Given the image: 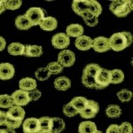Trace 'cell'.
<instances>
[{
    "instance_id": "obj_41",
    "label": "cell",
    "mask_w": 133,
    "mask_h": 133,
    "mask_svg": "<svg viewBox=\"0 0 133 133\" xmlns=\"http://www.w3.org/2000/svg\"><path fill=\"white\" fill-rule=\"evenodd\" d=\"M6 46V41L4 37H2V36H0V51H4L5 50Z\"/></svg>"
},
{
    "instance_id": "obj_14",
    "label": "cell",
    "mask_w": 133,
    "mask_h": 133,
    "mask_svg": "<svg viewBox=\"0 0 133 133\" xmlns=\"http://www.w3.org/2000/svg\"><path fill=\"white\" fill-rule=\"evenodd\" d=\"M76 47L80 51H88L91 49L92 38L87 36H81L77 37L75 42Z\"/></svg>"
},
{
    "instance_id": "obj_33",
    "label": "cell",
    "mask_w": 133,
    "mask_h": 133,
    "mask_svg": "<svg viewBox=\"0 0 133 133\" xmlns=\"http://www.w3.org/2000/svg\"><path fill=\"white\" fill-rule=\"evenodd\" d=\"M46 68L51 75H58L63 71V68L58 62H51L47 65Z\"/></svg>"
},
{
    "instance_id": "obj_9",
    "label": "cell",
    "mask_w": 133,
    "mask_h": 133,
    "mask_svg": "<svg viewBox=\"0 0 133 133\" xmlns=\"http://www.w3.org/2000/svg\"><path fill=\"white\" fill-rule=\"evenodd\" d=\"M51 44L54 48L66 50V48L70 44V38L65 33L55 34L51 38Z\"/></svg>"
},
{
    "instance_id": "obj_44",
    "label": "cell",
    "mask_w": 133,
    "mask_h": 133,
    "mask_svg": "<svg viewBox=\"0 0 133 133\" xmlns=\"http://www.w3.org/2000/svg\"><path fill=\"white\" fill-rule=\"evenodd\" d=\"M40 133H53V132H51V131H41Z\"/></svg>"
},
{
    "instance_id": "obj_45",
    "label": "cell",
    "mask_w": 133,
    "mask_h": 133,
    "mask_svg": "<svg viewBox=\"0 0 133 133\" xmlns=\"http://www.w3.org/2000/svg\"><path fill=\"white\" fill-rule=\"evenodd\" d=\"M95 133H102L101 131H99V130H97V131H96Z\"/></svg>"
},
{
    "instance_id": "obj_16",
    "label": "cell",
    "mask_w": 133,
    "mask_h": 133,
    "mask_svg": "<svg viewBox=\"0 0 133 133\" xmlns=\"http://www.w3.org/2000/svg\"><path fill=\"white\" fill-rule=\"evenodd\" d=\"M36 86H37V83H36L35 79L31 78V77H25V78H22L19 82L20 90L27 92L36 89Z\"/></svg>"
},
{
    "instance_id": "obj_34",
    "label": "cell",
    "mask_w": 133,
    "mask_h": 133,
    "mask_svg": "<svg viewBox=\"0 0 133 133\" xmlns=\"http://www.w3.org/2000/svg\"><path fill=\"white\" fill-rule=\"evenodd\" d=\"M63 114L68 117H74L76 115H78V112L73 107L70 105V103H68V104L64 105L63 106Z\"/></svg>"
},
{
    "instance_id": "obj_43",
    "label": "cell",
    "mask_w": 133,
    "mask_h": 133,
    "mask_svg": "<svg viewBox=\"0 0 133 133\" xmlns=\"http://www.w3.org/2000/svg\"><path fill=\"white\" fill-rule=\"evenodd\" d=\"M5 4H4V0H0V14L5 12Z\"/></svg>"
},
{
    "instance_id": "obj_32",
    "label": "cell",
    "mask_w": 133,
    "mask_h": 133,
    "mask_svg": "<svg viewBox=\"0 0 133 133\" xmlns=\"http://www.w3.org/2000/svg\"><path fill=\"white\" fill-rule=\"evenodd\" d=\"M35 76L36 78L39 81H45L49 77L51 76V74L49 73V71L47 70L46 66L45 68H40L35 72Z\"/></svg>"
},
{
    "instance_id": "obj_12",
    "label": "cell",
    "mask_w": 133,
    "mask_h": 133,
    "mask_svg": "<svg viewBox=\"0 0 133 133\" xmlns=\"http://www.w3.org/2000/svg\"><path fill=\"white\" fill-rule=\"evenodd\" d=\"M25 110L21 107L12 106L10 108H8V111L6 112V116L10 119L17 120V121H23L25 117Z\"/></svg>"
},
{
    "instance_id": "obj_21",
    "label": "cell",
    "mask_w": 133,
    "mask_h": 133,
    "mask_svg": "<svg viewBox=\"0 0 133 133\" xmlns=\"http://www.w3.org/2000/svg\"><path fill=\"white\" fill-rule=\"evenodd\" d=\"M88 100L89 99H87L84 97H76L73 98L69 103L73 108L78 112V114H80L85 108V107L87 106Z\"/></svg>"
},
{
    "instance_id": "obj_26",
    "label": "cell",
    "mask_w": 133,
    "mask_h": 133,
    "mask_svg": "<svg viewBox=\"0 0 133 133\" xmlns=\"http://www.w3.org/2000/svg\"><path fill=\"white\" fill-rule=\"evenodd\" d=\"M106 115L110 118H118L122 115V109L118 105H109L106 109Z\"/></svg>"
},
{
    "instance_id": "obj_28",
    "label": "cell",
    "mask_w": 133,
    "mask_h": 133,
    "mask_svg": "<svg viewBox=\"0 0 133 133\" xmlns=\"http://www.w3.org/2000/svg\"><path fill=\"white\" fill-rule=\"evenodd\" d=\"M38 120H39L40 130H41V131H51V117L43 116L41 118H39Z\"/></svg>"
},
{
    "instance_id": "obj_5",
    "label": "cell",
    "mask_w": 133,
    "mask_h": 133,
    "mask_svg": "<svg viewBox=\"0 0 133 133\" xmlns=\"http://www.w3.org/2000/svg\"><path fill=\"white\" fill-rule=\"evenodd\" d=\"M57 62L62 68H69L76 62V55L70 50H62L58 55Z\"/></svg>"
},
{
    "instance_id": "obj_3",
    "label": "cell",
    "mask_w": 133,
    "mask_h": 133,
    "mask_svg": "<svg viewBox=\"0 0 133 133\" xmlns=\"http://www.w3.org/2000/svg\"><path fill=\"white\" fill-rule=\"evenodd\" d=\"M94 81H95L96 90H103L107 88L111 82L110 70L100 68L95 75Z\"/></svg>"
},
{
    "instance_id": "obj_10",
    "label": "cell",
    "mask_w": 133,
    "mask_h": 133,
    "mask_svg": "<svg viewBox=\"0 0 133 133\" xmlns=\"http://www.w3.org/2000/svg\"><path fill=\"white\" fill-rule=\"evenodd\" d=\"M91 48L97 52H105L110 50L109 46L108 38L105 36H98V37L92 39Z\"/></svg>"
},
{
    "instance_id": "obj_23",
    "label": "cell",
    "mask_w": 133,
    "mask_h": 133,
    "mask_svg": "<svg viewBox=\"0 0 133 133\" xmlns=\"http://www.w3.org/2000/svg\"><path fill=\"white\" fill-rule=\"evenodd\" d=\"M66 124L65 122L59 117L51 118V131L53 133H61L65 130Z\"/></svg>"
},
{
    "instance_id": "obj_4",
    "label": "cell",
    "mask_w": 133,
    "mask_h": 133,
    "mask_svg": "<svg viewBox=\"0 0 133 133\" xmlns=\"http://www.w3.org/2000/svg\"><path fill=\"white\" fill-rule=\"evenodd\" d=\"M25 16L29 19L33 27V26L39 25L40 22L45 18V12L40 7H31L27 11Z\"/></svg>"
},
{
    "instance_id": "obj_38",
    "label": "cell",
    "mask_w": 133,
    "mask_h": 133,
    "mask_svg": "<svg viewBox=\"0 0 133 133\" xmlns=\"http://www.w3.org/2000/svg\"><path fill=\"white\" fill-rule=\"evenodd\" d=\"M83 21H84L85 24L87 26H89V27H95L98 23V19L97 17H91V18H90V19L83 20Z\"/></svg>"
},
{
    "instance_id": "obj_20",
    "label": "cell",
    "mask_w": 133,
    "mask_h": 133,
    "mask_svg": "<svg viewBox=\"0 0 133 133\" xmlns=\"http://www.w3.org/2000/svg\"><path fill=\"white\" fill-rule=\"evenodd\" d=\"M8 53L12 56H22L24 55L25 45L21 43H12L7 47Z\"/></svg>"
},
{
    "instance_id": "obj_19",
    "label": "cell",
    "mask_w": 133,
    "mask_h": 133,
    "mask_svg": "<svg viewBox=\"0 0 133 133\" xmlns=\"http://www.w3.org/2000/svg\"><path fill=\"white\" fill-rule=\"evenodd\" d=\"M43 54V48L40 45H25V51H24V55L27 57H31V58H36L40 57Z\"/></svg>"
},
{
    "instance_id": "obj_13",
    "label": "cell",
    "mask_w": 133,
    "mask_h": 133,
    "mask_svg": "<svg viewBox=\"0 0 133 133\" xmlns=\"http://www.w3.org/2000/svg\"><path fill=\"white\" fill-rule=\"evenodd\" d=\"M90 0H74L72 3V9L77 15L81 16L83 12L89 11Z\"/></svg>"
},
{
    "instance_id": "obj_31",
    "label": "cell",
    "mask_w": 133,
    "mask_h": 133,
    "mask_svg": "<svg viewBox=\"0 0 133 133\" xmlns=\"http://www.w3.org/2000/svg\"><path fill=\"white\" fill-rule=\"evenodd\" d=\"M4 4H5V10L7 9L11 11H14L21 7V5H22V1L21 0H5Z\"/></svg>"
},
{
    "instance_id": "obj_6",
    "label": "cell",
    "mask_w": 133,
    "mask_h": 133,
    "mask_svg": "<svg viewBox=\"0 0 133 133\" xmlns=\"http://www.w3.org/2000/svg\"><path fill=\"white\" fill-rule=\"evenodd\" d=\"M23 133H40V123L37 118L30 117L23 121L22 123Z\"/></svg>"
},
{
    "instance_id": "obj_2",
    "label": "cell",
    "mask_w": 133,
    "mask_h": 133,
    "mask_svg": "<svg viewBox=\"0 0 133 133\" xmlns=\"http://www.w3.org/2000/svg\"><path fill=\"white\" fill-rule=\"evenodd\" d=\"M109 9L115 15L123 18L127 16L132 11V1H128V0L112 1L109 5Z\"/></svg>"
},
{
    "instance_id": "obj_39",
    "label": "cell",
    "mask_w": 133,
    "mask_h": 133,
    "mask_svg": "<svg viewBox=\"0 0 133 133\" xmlns=\"http://www.w3.org/2000/svg\"><path fill=\"white\" fill-rule=\"evenodd\" d=\"M106 133H119V127L116 124H112L107 129Z\"/></svg>"
},
{
    "instance_id": "obj_17",
    "label": "cell",
    "mask_w": 133,
    "mask_h": 133,
    "mask_svg": "<svg viewBox=\"0 0 133 133\" xmlns=\"http://www.w3.org/2000/svg\"><path fill=\"white\" fill-rule=\"evenodd\" d=\"M40 28L44 31H53L57 29L58 21L54 17H45V18L40 22Z\"/></svg>"
},
{
    "instance_id": "obj_29",
    "label": "cell",
    "mask_w": 133,
    "mask_h": 133,
    "mask_svg": "<svg viewBox=\"0 0 133 133\" xmlns=\"http://www.w3.org/2000/svg\"><path fill=\"white\" fill-rule=\"evenodd\" d=\"M14 106L11 95L8 94H2L0 95V108H10Z\"/></svg>"
},
{
    "instance_id": "obj_30",
    "label": "cell",
    "mask_w": 133,
    "mask_h": 133,
    "mask_svg": "<svg viewBox=\"0 0 133 133\" xmlns=\"http://www.w3.org/2000/svg\"><path fill=\"white\" fill-rule=\"evenodd\" d=\"M132 92L127 89H123L117 92V97L121 102H129L132 98Z\"/></svg>"
},
{
    "instance_id": "obj_24",
    "label": "cell",
    "mask_w": 133,
    "mask_h": 133,
    "mask_svg": "<svg viewBox=\"0 0 133 133\" xmlns=\"http://www.w3.org/2000/svg\"><path fill=\"white\" fill-rule=\"evenodd\" d=\"M15 26L20 30H28L32 27L30 21L24 15H19L15 20Z\"/></svg>"
},
{
    "instance_id": "obj_11",
    "label": "cell",
    "mask_w": 133,
    "mask_h": 133,
    "mask_svg": "<svg viewBox=\"0 0 133 133\" xmlns=\"http://www.w3.org/2000/svg\"><path fill=\"white\" fill-rule=\"evenodd\" d=\"M15 69L11 63H1L0 64V80H9L14 76Z\"/></svg>"
},
{
    "instance_id": "obj_42",
    "label": "cell",
    "mask_w": 133,
    "mask_h": 133,
    "mask_svg": "<svg viewBox=\"0 0 133 133\" xmlns=\"http://www.w3.org/2000/svg\"><path fill=\"white\" fill-rule=\"evenodd\" d=\"M0 133H16L15 130H12V129H0Z\"/></svg>"
},
{
    "instance_id": "obj_8",
    "label": "cell",
    "mask_w": 133,
    "mask_h": 133,
    "mask_svg": "<svg viewBox=\"0 0 133 133\" xmlns=\"http://www.w3.org/2000/svg\"><path fill=\"white\" fill-rule=\"evenodd\" d=\"M11 98H12L14 106L21 107V108L24 106H27L30 102L28 92L21 91V90H17V91H14L11 95Z\"/></svg>"
},
{
    "instance_id": "obj_25",
    "label": "cell",
    "mask_w": 133,
    "mask_h": 133,
    "mask_svg": "<svg viewBox=\"0 0 133 133\" xmlns=\"http://www.w3.org/2000/svg\"><path fill=\"white\" fill-rule=\"evenodd\" d=\"M111 82L113 84H118L121 83L124 80V73L120 69H113L110 70Z\"/></svg>"
},
{
    "instance_id": "obj_7",
    "label": "cell",
    "mask_w": 133,
    "mask_h": 133,
    "mask_svg": "<svg viewBox=\"0 0 133 133\" xmlns=\"http://www.w3.org/2000/svg\"><path fill=\"white\" fill-rule=\"evenodd\" d=\"M98 110H99L98 103L94 101V100L89 99L87 106L79 115H81V117L84 118V119H91V118H94L97 115Z\"/></svg>"
},
{
    "instance_id": "obj_40",
    "label": "cell",
    "mask_w": 133,
    "mask_h": 133,
    "mask_svg": "<svg viewBox=\"0 0 133 133\" xmlns=\"http://www.w3.org/2000/svg\"><path fill=\"white\" fill-rule=\"evenodd\" d=\"M6 122V112L0 110V126H4Z\"/></svg>"
},
{
    "instance_id": "obj_36",
    "label": "cell",
    "mask_w": 133,
    "mask_h": 133,
    "mask_svg": "<svg viewBox=\"0 0 133 133\" xmlns=\"http://www.w3.org/2000/svg\"><path fill=\"white\" fill-rule=\"evenodd\" d=\"M118 127H119V133H132V126L128 122H124Z\"/></svg>"
},
{
    "instance_id": "obj_15",
    "label": "cell",
    "mask_w": 133,
    "mask_h": 133,
    "mask_svg": "<svg viewBox=\"0 0 133 133\" xmlns=\"http://www.w3.org/2000/svg\"><path fill=\"white\" fill-rule=\"evenodd\" d=\"M83 32H84V29L82 25L80 24H70L66 27V35L68 37H79L81 36H83Z\"/></svg>"
},
{
    "instance_id": "obj_22",
    "label": "cell",
    "mask_w": 133,
    "mask_h": 133,
    "mask_svg": "<svg viewBox=\"0 0 133 133\" xmlns=\"http://www.w3.org/2000/svg\"><path fill=\"white\" fill-rule=\"evenodd\" d=\"M98 130L97 126L93 122H82L79 124L78 132L79 133H95Z\"/></svg>"
},
{
    "instance_id": "obj_37",
    "label": "cell",
    "mask_w": 133,
    "mask_h": 133,
    "mask_svg": "<svg viewBox=\"0 0 133 133\" xmlns=\"http://www.w3.org/2000/svg\"><path fill=\"white\" fill-rule=\"evenodd\" d=\"M28 94H29V98L30 101H36V100L39 99L42 96V92L37 89H35V90H33V91H29Z\"/></svg>"
},
{
    "instance_id": "obj_18",
    "label": "cell",
    "mask_w": 133,
    "mask_h": 133,
    "mask_svg": "<svg viewBox=\"0 0 133 133\" xmlns=\"http://www.w3.org/2000/svg\"><path fill=\"white\" fill-rule=\"evenodd\" d=\"M54 87L58 91H66L71 87V80L66 76H59L54 80Z\"/></svg>"
},
{
    "instance_id": "obj_27",
    "label": "cell",
    "mask_w": 133,
    "mask_h": 133,
    "mask_svg": "<svg viewBox=\"0 0 133 133\" xmlns=\"http://www.w3.org/2000/svg\"><path fill=\"white\" fill-rule=\"evenodd\" d=\"M89 12H91L93 16L98 18L102 12V6L98 1H96V0H90Z\"/></svg>"
},
{
    "instance_id": "obj_1",
    "label": "cell",
    "mask_w": 133,
    "mask_h": 133,
    "mask_svg": "<svg viewBox=\"0 0 133 133\" xmlns=\"http://www.w3.org/2000/svg\"><path fill=\"white\" fill-rule=\"evenodd\" d=\"M133 41L132 35L130 32H118V33L113 34L108 38L109 46L115 51H121L130 46Z\"/></svg>"
},
{
    "instance_id": "obj_35",
    "label": "cell",
    "mask_w": 133,
    "mask_h": 133,
    "mask_svg": "<svg viewBox=\"0 0 133 133\" xmlns=\"http://www.w3.org/2000/svg\"><path fill=\"white\" fill-rule=\"evenodd\" d=\"M22 123H23V121H17V120L10 119V118H7V116H6V122L4 126H5V128L15 130V129L20 128Z\"/></svg>"
}]
</instances>
